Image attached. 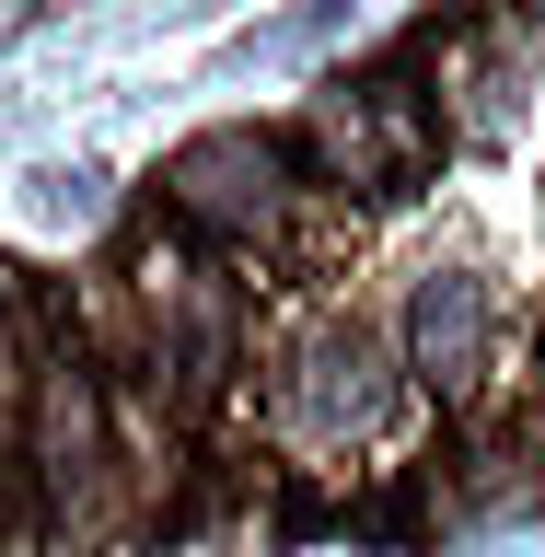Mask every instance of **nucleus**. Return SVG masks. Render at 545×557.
<instances>
[{
	"label": "nucleus",
	"instance_id": "f257e3e1",
	"mask_svg": "<svg viewBox=\"0 0 545 557\" xmlns=\"http://www.w3.org/2000/svg\"><path fill=\"white\" fill-rule=\"evenodd\" d=\"M174 209H198V221H268L278 209V151L268 139H198V151H174Z\"/></svg>",
	"mask_w": 545,
	"mask_h": 557
},
{
	"label": "nucleus",
	"instance_id": "f03ea898",
	"mask_svg": "<svg viewBox=\"0 0 545 557\" xmlns=\"http://www.w3.org/2000/svg\"><path fill=\"white\" fill-rule=\"evenodd\" d=\"M325 151L348 163V186H383L430 151V128H418L407 94H348V104H325Z\"/></svg>",
	"mask_w": 545,
	"mask_h": 557
},
{
	"label": "nucleus",
	"instance_id": "7ed1b4c3",
	"mask_svg": "<svg viewBox=\"0 0 545 557\" xmlns=\"http://www.w3.org/2000/svg\"><path fill=\"white\" fill-rule=\"evenodd\" d=\"M35 465H47V487H59V499L94 476V383L70 372V360L35 383Z\"/></svg>",
	"mask_w": 545,
	"mask_h": 557
},
{
	"label": "nucleus",
	"instance_id": "20e7f679",
	"mask_svg": "<svg viewBox=\"0 0 545 557\" xmlns=\"http://www.w3.org/2000/svg\"><path fill=\"white\" fill-rule=\"evenodd\" d=\"M476 348H487V302L465 290V278H442V290L418 302V360H430L442 383H465V372H476Z\"/></svg>",
	"mask_w": 545,
	"mask_h": 557
}]
</instances>
